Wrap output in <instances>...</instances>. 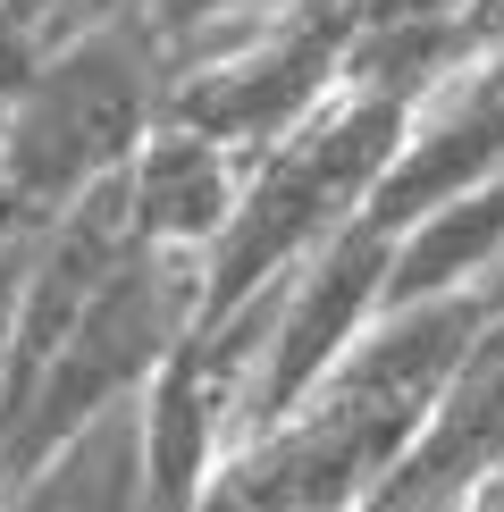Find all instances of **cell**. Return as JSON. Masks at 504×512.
Masks as SVG:
<instances>
[{"instance_id": "6da1fadb", "label": "cell", "mask_w": 504, "mask_h": 512, "mask_svg": "<svg viewBox=\"0 0 504 512\" xmlns=\"http://www.w3.org/2000/svg\"><path fill=\"white\" fill-rule=\"evenodd\" d=\"M395 143H404V110L336 84L328 110H311L278 152L252 160L236 219H227V236L202 261V319L278 294L311 252H328L370 210V185L387 177Z\"/></svg>"}, {"instance_id": "7a4b0ae2", "label": "cell", "mask_w": 504, "mask_h": 512, "mask_svg": "<svg viewBox=\"0 0 504 512\" xmlns=\"http://www.w3.org/2000/svg\"><path fill=\"white\" fill-rule=\"evenodd\" d=\"M160 84L168 68L135 17L59 42L34 68V84L0 110V185H9V202L34 227H51L93 185H110L135 160L143 126L160 118Z\"/></svg>"}, {"instance_id": "3957f363", "label": "cell", "mask_w": 504, "mask_h": 512, "mask_svg": "<svg viewBox=\"0 0 504 512\" xmlns=\"http://www.w3.org/2000/svg\"><path fill=\"white\" fill-rule=\"evenodd\" d=\"M194 319H202V261L126 252L118 277L68 328V345L51 353V370H42V387L26 395L17 429L0 437V479H17L26 462L51 454V445H68L84 420L126 412V403L143 395V378L168 361V345H177Z\"/></svg>"}, {"instance_id": "277c9868", "label": "cell", "mask_w": 504, "mask_h": 512, "mask_svg": "<svg viewBox=\"0 0 504 512\" xmlns=\"http://www.w3.org/2000/svg\"><path fill=\"white\" fill-rule=\"evenodd\" d=\"M345 51H353V0H286L278 17L177 59L160 84V118L194 126V135H210L219 152H236L252 168L311 110L336 101Z\"/></svg>"}, {"instance_id": "5b68a950", "label": "cell", "mask_w": 504, "mask_h": 512, "mask_svg": "<svg viewBox=\"0 0 504 512\" xmlns=\"http://www.w3.org/2000/svg\"><path fill=\"white\" fill-rule=\"evenodd\" d=\"M496 311H504L496 286H462V294H429V303L378 311L362 328V345L320 378V395H311L303 412L336 420V429L353 437V454L387 479L395 462H404V445L429 429L437 395L454 387V370L471 361L479 328H488Z\"/></svg>"}, {"instance_id": "8992f818", "label": "cell", "mask_w": 504, "mask_h": 512, "mask_svg": "<svg viewBox=\"0 0 504 512\" xmlns=\"http://www.w3.org/2000/svg\"><path fill=\"white\" fill-rule=\"evenodd\" d=\"M269 319H278V294H261V303H244V311H219V319H194V328L168 345V361L143 378L135 420H143V471H152V504L160 512H194L202 487L219 479V462L236 454Z\"/></svg>"}, {"instance_id": "52a82bcc", "label": "cell", "mask_w": 504, "mask_h": 512, "mask_svg": "<svg viewBox=\"0 0 504 512\" xmlns=\"http://www.w3.org/2000/svg\"><path fill=\"white\" fill-rule=\"evenodd\" d=\"M387 269H395V236H378L370 219H353L328 252H311L303 269L278 286V319H269V345H261V370H252V395H244V437L294 420L320 378L362 345V328L387 311Z\"/></svg>"}, {"instance_id": "ba28073f", "label": "cell", "mask_w": 504, "mask_h": 512, "mask_svg": "<svg viewBox=\"0 0 504 512\" xmlns=\"http://www.w3.org/2000/svg\"><path fill=\"white\" fill-rule=\"evenodd\" d=\"M496 168H504V51L488 42L471 68H454L404 118V143H395L387 177L370 185L362 219L378 236H404L429 210H446V202L471 194V185H488Z\"/></svg>"}, {"instance_id": "9c48e42d", "label": "cell", "mask_w": 504, "mask_h": 512, "mask_svg": "<svg viewBox=\"0 0 504 512\" xmlns=\"http://www.w3.org/2000/svg\"><path fill=\"white\" fill-rule=\"evenodd\" d=\"M496 479H504V311L479 328L471 361L437 395L429 429L362 496V512H479Z\"/></svg>"}, {"instance_id": "30bf717a", "label": "cell", "mask_w": 504, "mask_h": 512, "mask_svg": "<svg viewBox=\"0 0 504 512\" xmlns=\"http://www.w3.org/2000/svg\"><path fill=\"white\" fill-rule=\"evenodd\" d=\"M118 202H126L135 252L210 261V244L227 236V219L244 202V160L219 152L194 126H177V118H152L143 143H135V160L118 168Z\"/></svg>"}, {"instance_id": "8fae6325", "label": "cell", "mask_w": 504, "mask_h": 512, "mask_svg": "<svg viewBox=\"0 0 504 512\" xmlns=\"http://www.w3.org/2000/svg\"><path fill=\"white\" fill-rule=\"evenodd\" d=\"M0 512H160L143 471V420L126 412L84 420L68 445H51L17 479H0Z\"/></svg>"}, {"instance_id": "7c38bea8", "label": "cell", "mask_w": 504, "mask_h": 512, "mask_svg": "<svg viewBox=\"0 0 504 512\" xmlns=\"http://www.w3.org/2000/svg\"><path fill=\"white\" fill-rule=\"evenodd\" d=\"M496 261H504V168H496L488 185H471L462 202L429 210L420 227H404V236H395L387 311H395V303H429V294L488 286Z\"/></svg>"}, {"instance_id": "4fadbf2b", "label": "cell", "mask_w": 504, "mask_h": 512, "mask_svg": "<svg viewBox=\"0 0 504 512\" xmlns=\"http://www.w3.org/2000/svg\"><path fill=\"white\" fill-rule=\"evenodd\" d=\"M278 9H286V0H143L135 26L152 34L160 68H177V59H194V51L244 34V26H261V17H278Z\"/></svg>"}, {"instance_id": "5bb4252c", "label": "cell", "mask_w": 504, "mask_h": 512, "mask_svg": "<svg viewBox=\"0 0 504 512\" xmlns=\"http://www.w3.org/2000/svg\"><path fill=\"white\" fill-rule=\"evenodd\" d=\"M42 59H51V42H42L34 9H26V0H0V110H9V101L34 84Z\"/></svg>"}, {"instance_id": "9a60e30c", "label": "cell", "mask_w": 504, "mask_h": 512, "mask_svg": "<svg viewBox=\"0 0 504 512\" xmlns=\"http://www.w3.org/2000/svg\"><path fill=\"white\" fill-rule=\"evenodd\" d=\"M504 0H353V26H479Z\"/></svg>"}, {"instance_id": "2e32d148", "label": "cell", "mask_w": 504, "mask_h": 512, "mask_svg": "<svg viewBox=\"0 0 504 512\" xmlns=\"http://www.w3.org/2000/svg\"><path fill=\"white\" fill-rule=\"evenodd\" d=\"M34 236H42V227H34V219H26V210H17V202H9V185H0V261H17V252H26Z\"/></svg>"}, {"instance_id": "e0dca14e", "label": "cell", "mask_w": 504, "mask_h": 512, "mask_svg": "<svg viewBox=\"0 0 504 512\" xmlns=\"http://www.w3.org/2000/svg\"><path fill=\"white\" fill-rule=\"evenodd\" d=\"M479 512H504V479H496V487H488V504H479Z\"/></svg>"}]
</instances>
